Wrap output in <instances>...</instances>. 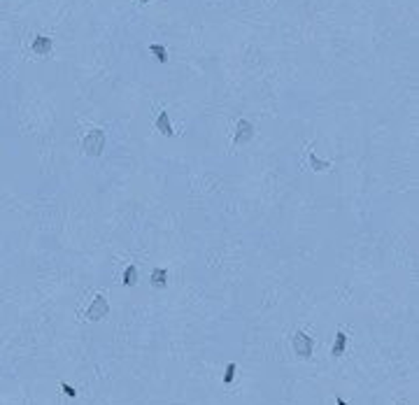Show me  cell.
Here are the masks:
<instances>
[{
  "label": "cell",
  "mask_w": 419,
  "mask_h": 405,
  "mask_svg": "<svg viewBox=\"0 0 419 405\" xmlns=\"http://www.w3.org/2000/svg\"><path fill=\"white\" fill-rule=\"evenodd\" d=\"M105 144H108V135H105L102 128L88 130V133L84 135V140H82V149H84L86 156H100Z\"/></svg>",
  "instance_id": "1"
},
{
  "label": "cell",
  "mask_w": 419,
  "mask_h": 405,
  "mask_svg": "<svg viewBox=\"0 0 419 405\" xmlns=\"http://www.w3.org/2000/svg\"><path fill=\"white\" fill-rule=\"evenodd\" d=\"M108 314H110L108 298L102 296V294H96V298L91 300V305H88V310H86V319L88 322H100V319H105Z\"/></svg>",
  "instance_id": "2"
},
{
  "label": "cell",
  "mask_w": 419,
  "mask_h": 405,
  "mask_svg": "<svg viewBox=\"0 0 419 405\" xmlns=\"http://www.w3.org/2000/svg\"><path fill=\"white\" fill-rule=\"evenodd\" d=\"M291 342H294V352H296L300 358H310L312 356V350H314V340L305 331H296L294 338H291Z\"/></svg>",
  "instance_id": "3"
},
{
  "label": "cell",
  "mask_w": 419,
  "mask_h": 405,
  "mask_svg": "<svg viewBox=\"0 0 419 405\" xmlns=\"http://www.w3.org/2000/svg\"><path fill=\"white\" fill-rule=\"evenodd\" d=\"M254 135H256L254 124L247 122V119H240L236 126V138H233V142H236V144H247V142H252Z\"/></svg>",
  "instance_id": "4"
},
{
  "label": "cell",
  "mask_w": 419,
  "mask_h": 405,
  "mask_svg": "<svg viewBox=\"0 0 419 405\" xmlns=\"http://www.w3.org/2000/svg\"><path fill=\"white\" fill-rule=\"evenodd\" d=\"M156 130H158V133H163L166 138H172V135H175L172 126H170V116H168V112H166V110H163V112H158V116H156Z\"/></svg>",
  "instance_id": "5"
},
{
  "label": "cell",
  "mask_w": 419,
  "mask_h": 405,
  "mask_svg": "<svg viewBox=\"0 0 419 405\" xmlns=\"http://www.w3.org/2000/svg\"><path fill=\"white\" fill-rule=\"evenodd\" d=\"M345 350H347V333L338 331L336 333V340H333V344H331V354L333 356H342Z\"/></svg>",
  "instance_id": "6"
},
{
  "label": "cell",
  "mask_w": 419,
  "mask_h": 405,
  "mask_svg": "<svg viewBox=\"0 0 419 405\" xmlns=\"http://www.w3.org/2000/svg\"><path fill=\"white\" fill-rule=\"evenodd\" d=\"M166 284H168V270L166 268L152 270V286L154 289H166Z\"/></svg>",
  "instance_id": "7"
},
{
  "label": "cell",
  "mask_w": 419,
  "mask_h": 405,
  "mask_svg": "<svg viewBox=\"0 0 419 405\" xmlns=\"http://www.w3.org/2000/svg\"><path fill=\"white\" fill-rule=\"evenodd\" d=\"M122 282H124V286H136L138 284V268L133 264L130 266H126V270H124V277H122Z\"/></svg>",
  "instance_id": "8"
},
{
  "label": "cell",
  "mask_w": 419,
  "mask_h": 405,
  "mask_svg": "<svg viewBox=\"0 0 419 405\" xmlns=\"http://www.w3.org/2000/svg\"><path fill=\"white\" fill-rule=\"evenodd\" d=\"M33 52L35 54H47V52H52V38L40 35V38L33 42Z\"/></svg>",
  "instance_id": "9"
},
{
  "label": "cell",
  "mask_w": 419,
  "mask_h": 405,
  "mask_svg": "<svg viewBox=\"0 0 419 405\" xmlns=\"http://www.w3.org/2000/svg\"><path fill=\"white\" fill-rule=\"evenodd\" d=\"M310 166H312L314 172H324V170L331 168V161H322V158H317L314 152H310Z\"/></svg>",
  "instance_id": "10"
},
{
  "label": "cell",
  "mask_w": 419,
  "mask_h": 405,
  "mask_svg": "<svg viewBox=\"0 0 419 405\" xmlns=\"http://www.w3.org/2000/svg\"><path fill=\"white\" fill-rule=\"evenodd\" d=\"M149 52H152V54H154L161 63L168 61V52H166V47H163V44H156V42H154V44H149Z\"/></svg>",
  "instance_id": "11"
},
{
  "label": "cell",
  "mask_w": 419,
  "mask_h": 405,
  "mask_svg": "<svg viewBox=\"0 0 419 405\" xmlns=\"http://www.w3.org/2000/svg\"><path fill=\"white\" fill-rule=\"evenodd\" d=\"M236 370H238L236 364H228V366H226V372H224V384H226V386H230L233 382H236Z\"/></svg>",
  "instance_id": "12"
},
{
  "label": "cell",
  "mask_w": 419,
  "mask_h": 405,
  "mask_svg": "<svg viewBox=\"0 0 419 405\" xmlns=\"http://www.w3.org/2000/svg\"><path fill=\"white\" fill-rule=\"evenodd\" d=\"M61 389H63V392H66V394H68V396H74V394H77V392H74V389H72V386H70V384H66V382H63V384H61Z\"/></svg>",
  "instance_id": "13"
},
{
  "label": "cell",
  "mask_w": 419,
  "mask_h": 405,
  "mask_svg": "<svg viewBox=\"0 0 419 405\" xmlns=\"http://www.w3.org/2000/svg\"><path fill=\"white\" fill-rule=\"evenodd\" d=\"M336 400H338V405H347V403H345V400H342V398H340V396H338V398H336Z\"/></svg>",
  "instance_id": "14"
},
{
  "label": "cell",
  "mask_w": 419,
  "mask_h": 405,
  "mask_svg": "<svg viewBox=\"0 0 419 405\" xmlns=\"http://www.w3.org/2000/svg\"><path fill=\"white\" fill-rule=\"evenodd\" d=\"M140 2H152V0H140Z\"/></svg>",
  "instance_id": "15"
}]
</instances>
